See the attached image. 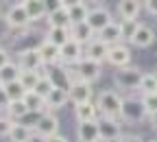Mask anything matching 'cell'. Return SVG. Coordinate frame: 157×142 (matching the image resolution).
<instances>
[{"mask_svg":"<svg viewBox=\"0 0 157 142\" xmlns=\"http://www.w3.org/2000/svg\"><path fill=\"white\" fill-rule=\"evenodd\" d=\"M137 29H140V22H137V20H120V35H122V42H133Z\"/></svg>","mask_w":157,"mask_h":142,"instance_id":"f546056e","label":"cell"},{"mask_svg":"<svg viewBox=\"0 0 157 142\" xmlns=\"http://www.w3.org/2000/svg\"><path fill=\"white\" fill-rule=\"evenodd\" d=\"M70 35L72 39H76V42H81L83 46H87L92 39H96V31L87 24V22H78V24H72L70 26Z\"/></svg>","mask_w":157,"mask_h":142,"instance_id":"e0dca14e","label":"cell"},{"mask_svg":"<svg viewBox=\"0 0 157 142\" xmlns=\"http://www.w3.org/2000/svg\"><path fill=\"white\" fill-rule=\"evenodd\" d=\"M140 101H142L144 109L148 112V116L157 112V92H148V94H142V96H140Z\"/></svg>","mask_w":157,"mask_h":142,"instance_id":"e575fe53","label":"cell"},{"mask_svg":"<svg viewBox=\"0 0 157 142\" xmlns=\"http://www.w3.org/2000/svg\"><path fill=\"white\" fill-rule=\"evenodd\" d=\"M20 72H22V68L17 66V61L7 64L5 68H0V83H9V81L20 79Z\"/></svg>","mask_w":157,"mask_h":142,"instance_id":"4dcf8cb0","label":"cell"},{"mask_svg":"<svg viewBox=\"0 0 157 142\" xmlns=\"http://www.w3.org/2000/svg\"><path fill=\"white\" fill-rule=\"evenodd\" d=\"M20 2H31V0H20Z\"/></svg>","mask_w":157,"mask_h":142,"instance_id":"f6af8a7d","label":"cell"},{"mask_svg":"<svg viewBox=\"0 0 157 142\" xmlns=\"http://www.w3.org/2000/svg\"><path fill=\"white\" fill-rule=\"evenodd\" d=\"M76 138L81 142H96V140H101V136H98V120L78 123L76 125Z\"/></svg>","mask_w":157,"mask_h":142,"instance_id":"9a60e30c","label":"cell"},{"mask_svg":"<svg viewBox=\"0 0 157 142\" xmlns=\"http://www.w3.org/2000/svg\"><path fill=\"white\" fill-rule=\"evenodd\" d=\"M70 37H72L70 26H48V31H46V39L52 42V44H57V46H63Z\"/></svg>","mask_w":157,"mask_h":142,"instance_id":"603a6c76","label":"cell"},{"mask_svg":"<svg viewBox=\"0 0 157 142\" xmlns=\"http://www.w3.org/2000/svg\"><path fill=\"white\" fill-rule=\"evenodd\" d=\"M17 66L22 70H42L44 59L39 55V48H26L17 55Z\"/></svg>","mask_w":157,"mask_h":142,"instance_id":"8fae6325","label":"cell"},{"mask_svg":"<svg viewBox=\"0 0 157 142\" xmlns=\"http://www.w3.org/2000/svg\"><path fill=\"white\" fill-rule=\"evenodd\" d=\"M61 2H63V7H74L78 2H85V0H61Z\"/></svg>","mask_w":157,"mask_h":142,"instance_id":"7bdbcfd3","label":"cell"},{"mask_svg":"<svg viewBox=\"0 0 157 142\" xmlns=\"http://www.w3.org/2000/svg\"><path fill=\"white\" fill-rule=\"evenodd\" d=\"M155 39H157L155 31L151 26H146V24H140V29H137V33H135V37H133L131 44L137 46V48H148V46L155 44Z\"/></svg>","mask_w":157,"mask_h":142,"instance_id":"ffe728a7","label":"cell"},{"mask_svg":"<svg viewBox=\"0 0 157 142\" xmlns=\"http://www.w3.org/2000/svg\"><path fill=\"white\" fill-rule=\"evenodd\" d=\"M24 7H26V11H29L33 22H37V20H42V18L48 15V9H46L44 0H31V2H24Z\"/></svg>","mask_w":157,"mask_h":142,"instance_id":"d4e9b609","label":"cell"},{"mask_svg":"<svg viewBox=\"0 0 157 142\" xmlns=\"http://www.w3.org/2000/svg\"><path fill=\"white\" fill-rule=\"evenodd\" d=\"M118 142H146L144 138H140V136H122Z\"/></svg>","mask_w":157,"mask_h":142,"instance_id":"60d3db41","label":"cell"},{"mask_svg":"<svg viewBox=\"0 0 157 142\" xmlns=\"http://www.w3.org/2000/svg\"><path fill=\"white\" fill-rule=\"evenodd\" d=\"M9 103H11V101H9V96H7V90H5L2 83H0V109H5V112H7Z\"/></svg>","mask_w":157,"mask_h":142,"instance_id":"8d00e7d4","label":"cell"},{"mask_svg":"<svg viewBox=\"0 0 157 142\" xmlns=\"http://www.w3.org/2000/svg\"><path fill=\"white\" fill-rule=\"evenodd\" d=\"M142 5H144V9H146L151 15L157 18V0H142Z\"/></svg>","mask_w":157,"mask_h":142,"instance_id":"74e56055","label":"cell"},{"mask_svg":"<svg viewBox=\"0 0 157 142\" xmlns=\"http://www.w3.org/2000/svg\"><path fill=\"white\" fill-rule=\"evenodd\" d=\"M46 103H48V112H59V109H63L66 103H70L68 90H66V88H55V90L46 96Z\"/></svg>","mask_w":157,"mask_h":142,"instance_id":"ac0fdd59","label":"cell"},{"mask_svg":"<svg viewBox=\"0 0 157 142\" xmlns=\"http://www.w3.org/2000/svg\"><path fill=\"white\" fill-rule=\"evenodd\" d=\"M146 118H148V112L144 109L140 98H124L120 120H124V123H144Z\"/></svg>","mask_w":157,"mask_h":142,"instance_id":"277c9868","label":"cell"},{"mask_svg":"<svg viewBox=\"0 0 157 142\" xmlns=\"http://www.w3.org/2000/svg\"><path fill=\"white\" fill-rule=\"evenodd\" d=\"M98 39H103V42L109 44V46L120 44V42H122V35H120V22H111L109 26H105L101 33H98Z\"/></svg>","mask_w":157,"mask_h":142,"instance_id":"7402d4cb","label":"cell"},{"mask_svg":"<svg viewBox=\"0 0 157 142\" xmlns=\"http://www.w3.org/2000/svg\"><path fill=\"white\" fill-rule=\"evenodd\" d=\"M29 105L24 103V98H20V101H11L9 107H7V116H11L13 120H22L29 116Z\"/></svg>","mask_w":157,"mask_h":142,"instance_id":"4316f807","label":"cell"},{"mask_svg":"<svg viewBox=\"0 0 157 142\" xmlns=\"http://www.w3.org/2000/svg\"><path fill=\"white\" fill-rule=\"evenodd\" d=\"M142 74H144V72H140V68H135V66L116 68V72H113V83L118 85V90H122V92H133V90L140 88Z\"/></svg>","mask_w":157,"mask_h":142,"instance_id":"7a4b0ae2","label":"cell"},{"mask_svg":"<svg viewBox=\"0 0 157 142\" xmlns=\"http://www.w3.org/2000/svg\"><path fill=\"white\" fill-rule=\"evenodd\" d=\"M92 2H103V0H92Z\"/></svg>","mask_w":157,"mask_h":142,"instance_id":"bcb514c9","label":"cell"},{"mask_svg":"<svg viewBox=\"0 0 157 142\" xmlns=\"http://www.w3.org/2000/svg\"><path fill=\"white\" fill-rule=\"evenodd\" d=\"M13 123L15 120L11 116H0V138H9V133L13 129Z\"/></svg>","mask_w":157,"mask_h":142,"instance_id":"d590c367","label":"cell"},{"mask_svg":"<svg viewBox=\"0 0 157 142\" xmlns=\"http://www.w3.org/2000/svg\"><path fill=\"white\" fill-rule=\"evenodd\" d=\"M151 142H157V140H151Z\"/></svg>","mask_w":157,"mask_h":142,"instance_id":"c3c4849f","label":"cell"},{"mask_svg":"<svg viewBox=\"0 0 157 142\" xmlns=\"http://www.w3.org/2000/svg\"><path fill=\"white\" fill-rule=\"evenodd\" d=\"M39 79H42V70H22L20 72V81H22V85L26 90H35Z\"/></svg>","mask_w":157,"mask_h":142,"instance_id":"d6a6232c","label":"cell"},{"mask_svg":"<svg viewBox=\"0 0 157 142\" xmlns=\"http://www.w3.org/2000/svg\"><path fill=\"white\" fill-rule=\"evenodd\" d=\"M55 88H57V85H55V81L50 79V74H42L39 83L35 85V92H37V94H42V96L46 98V96H48V94H50Z\"/></svg>","mask_w":157,"mask_h":142,"instance_id":"836d02e7","label":"cell"},{"mask_svg":"<svg viewBox=\"0 0 157 142\" xmlns=\"http://www.w3.org/2000/svg\"><path fill=\"white\" fill-rule=\"evenodd\" d=\"M48 26H72L70 15H68V7H61V9L48 13Z\"/></svg>","mask_w":157,"mask_h":142,"instance_id":"83f0119b","label":"cell"},{"mask_svg":"<svg viewBox=\"0 0 157 142\" xmlns=\"http://www.w3.org/2000/svg\"><path fill=\"white\" fill-rule=\"evenodd\" d=\"M85 22H87V24L96 31V35H98L105 26H109L113 20H111V13H109L105 7H96V9H90V15H87Z\"/></svg>","mask_w":157,"mask_h":142,"instance_id":"7c38bea8","label":"cell"},{"mask_svg":"<svg viewBox=\"0 0 157 142\" xmlns=\"http://www.w3.org/2000/svg\"><path fill=\"white\" fill-rule=\"evenodd\" d=\"M24 103L29 105V109L31 112H48V103H46V98L42 96V94H37L35 90H29L26 94H24Z\"/></svg>","mask_w":157,"mask_h":142,"instance_id":"cb8c5ba5","label":"cell"},{"mask_svg":"<svg viewBox=\"0 0 157 142\" xmlns=\"http://www.w3.org/2000/svg\"><path fill=\"white\" fill-rule=\"evenodd\" d=\"M5 20H7V24L11 29H24V26H29L33 22L31 15H29V11H26V7H24V2L11 5L9 11H7V15H5Z\"/></svg>","mask_w":157,"mask_h":142,"instance_id":"9c48e42d","label":"cell"},{"mask_svg":"<svg viewBox=\"0 0 157 142\" xmlns=\"http://www.w3.org/2000/svg\"><path fill=\"white\" fill-rule=\"evenodd\" d=\"M44 2H46L48 13H52V11H57V9H61V7H63V2H61V0H44Z\"/></svg>","mask_w":157,"mask_h":142,"instance_id":"f35d334b","label":"cell"},{"mask_svg":"<svg viewBox=\"0 0 157 142\" xmlns=\"http://www.w3.org/2000/svg\"><path fill=\"white\" fill-rule=\"evenodd\" d=\"M83 57H85L83 44L76 42V39H72V37L61 46V64H63V66H76Z\"/></svg>","mask_w":157,"mask_h":142,"instance_id":"ba28073f","label":"cell"},{"mask_svg":"<svg viewBox=\"0 0 157 142\" xmlns=\"http://www.w3.org/2000/svg\"><path fill=\"white\" fill-rule=\"evenodd\" d=\"M37 48H39V55H42V59H44V66H59L61 64V46H57V44L48 42V39H44Z\"/></svg>","mask_w":157,"mask_h":142,"instance_id":"4fadbf2b","label":"cell"},{"mask_svg":"<svg viewBox=\"0 0 157 142\" xmlns=\"http://www.w3.org/2000/svg\"><path fill=\"white\" fill-rule=\"evenodd\" d=\"M148 120H151V127H153V129H157V112H155V114H151V116H148Z\"/></svg>","mask_w":157,"mask_h":142,"instance_id":"ee69618b","label":"cell"},{"mask_svg":"<svg viewBox=\"0 0 157 142\" xmlns=\"http://www.w3.org/2000/svg\"><path fill=\"white\" fill-rule=\"evenodd\" d=\"M140 94H148V92H157V72H144L140 88H137Z\"/></svg>","mask_w":157,"mask_h":142,"instance_id":"1f68e13d","label":"cell"},{"mask_svg":"<svg viewBox=\"0 0 157 142\" xmlns=\"http://www.w3.org/2000/svg\"><path fill=\"white\" fill-rule=\"evenodd\" d=\"M5 90H7V96L9 101H20V98H24V94L29 92L24 85H22V81L15 79V81H9V83H2Z\"/></svg>","mask_w":157,"mask_h":142,"instance_id":"f1b7e54d","label":"cell"},{"mask_svg":"<svg viewBox=\"0 0 157 142\" xmlns=\"http://www.w3.org/2000/svg\"><path fill=\"white\" fill-rule=\"evenodd\" d=\"M98 105L94 101H87V103H81V105H74V116L78 123H85V120H98Z\"/></svg>","mask_w":157,"mask_h":142,"instance_id":"d6986e66","label":"cell"},{"mask_svg":"<svg viewBox=\"0 0 157 142\" xmlns=\"http://www.w3.org/2000/svg\"><path fill=\"white\" fill-rule=\"evenodd\" d=\"M7 64H11V57H9V50L0 48V68H5Z\"/></svg>","mask_w":157,"mask_h":142,"instance_id":"ab89813d","label":"cell"},{"mask_svg":"<svg viewBox=\"0 0 157 142\" xmlns=\"http://www.w3.org/2000/svg\"><path fill=\"white\" fill-rule=\"evenodd\" d=\"M107 64H111L113 68H124L131 64V48L127 44H113L109 48V55H107Z\"/></svg>","mask_w":157,"mask_h":142,"instance_id":"30bf717a","label":"cell"},{"mask_svg":"<svg viewBox=\"0 0 157 142\" xmlns=\"http://www.w3.org/2000/svg\"><path fill=\"white\" fill-rule=\"evenodd\" d=\"M44 142H70L66 136H61V133H55V136H50L48 140H44Z\"/></svg>","mask_w":157,"mask_h":142,"instance_id":"b9f144b4","label":"cell"},{"mask_svg":"<svg viewBox=\"0 0 157 142\" xmlns=\"http://www.w3.org/2000/svg\"><path fill=\"white\" fill-rule=\"evenodd\" d=\"M0 2H5V0H0Z\"/></svg>","mask_w":157,"mask_h":142,"instance_id":"681fc988","label":"cell"},{"mask_svg":"<svg viewBox=\"0 0 157 142\" xmlns=\"http://www.w3.org/2000/svg\"><path fill=\"white\" fill-rule=\"evenodd\" d=\"M142 7V0H118V15L122 20H137Z\"/></svg>","mask_w":157,"mask_h":142,"instance_id":"2e32d148","label":"cell"},{"mask_svg":"<svg viewBox=\"0 0 157 142\" xmlns=\"http://www.w3.org/2000/svg\"><path fill=\"white\" fill-rule=\"evenodd\" d=\"M96 105L101 116H109V118H120L122 114V105H124V98L118 94L116 90H103L96 98Z\"/></svg>","mask_w":157,"mask_h":142,"instance_id":"6da1fadb","label":"cell"},{"mask_svg":"<svg viewBox=\"0 0 157 142\" xmlns=\"http://www.w3.org/2000/svg\"><path fill=\"white\" fill-rule=\"evenodd\" d=\"M92 96H94L92 83H87V81H83V79H74L72 85L68 88V98H70L72 105L87 103V101H92Z\"/></svg>","mask_w":157,"mask_h":142,"instance_id":"8992f818","label":"cell"},{"mask_svg":"<svg viewBox=\"0 0 157 142\" xmlns=\"http://www.w3.org/2000/svg\"><path fill=\"white\" fill-rule=\"evenodd\" d=\"M33 136H35V131H33L31 125H26V123H13V129L9 133V140L11 142H31Z\"/></svg>","mask_w":157,"mask_h":142,"instance_id":"44dd1931","label":"cell"},{"mask_svg":"<svg viewBox=\"0 0 157 142\" xmlns=\"http://www.w3.org/2000/svg\"><path fill=\"white\" fill-rule=\"evenodd\" d=\"M78 142H81V140H78ZM96 142H101V140H96Z\"/></svg>","mask_w":157,"mask_h":142,"instance_id":"7dc6e473","label":"cell"},{"mask_svg":"<svg viewBox=\"0 0 157 142\" xmlns=\"http://www.w3.org/2000/svg\"><path fill=\"white\" fill-rule=\"evenodd\" d=\"M33 131H35V136H37V138L48 140L50 136L59 133V118H57L52 112H44L42 116H39L37 125L33 127Z\"/></svg>","mask_w":157,"mask_h":142,"instance_id":"52a82bcc","label":"cell"},{"mask_svg":"<svg viewBox=\"0 0 157 142\" xmlns=\"http://www.w3.org/2000/svg\"><path fill=\"white\" fill-rule=\"evenodd\" d=\"M122 120L120 118H109V116H101L98 118V136L101 142H118L122 138Z\"/></svg>","mask_w":157,"mask_h":142,"instance_id":"3957f363","label":"cell"},{"mask_svg":"<svg viewBox=\"0 0 157 142\" xmlns=\"http://www.w3.org/2000/svg\"><path fill=\"white\" fill-rule=\"evenodd\" d=\"M109 44H105L103 39H92V42L85 46V57H90V59H94V61H107V55H109Z\"/></svg>","mask_w":157,"mask_h":142,"instance_id":"5bb4252c","label":"cell"},{"mask_svg":"<svg viewBox=\"0 0 157 142\" xmlns=\"http://www.w3.org/2000/svg\"><path fill=\"white\" fill-rule=\"evenodd\" d=\"M103 77V64L101 61H94L90 57H83L81 61L76 64V79H83L87 83H94Z\"/></svg>","mask_w":157,"mask_h":142,"instance_id":"5b68a950","label":"cell"},{"mask_svg":"<svg viewBox=\"0 0 157 142\" xmlns=\"http://www.w3.org/2000/svg\"><path fill=\"white\" fill-rule=\"evenodd\" d=\"M68 15H70V24L85 22L87 15H90V7H87V2H78V5H74V7H68Z\"/></svg>","mask_w":157,"mask_h":142,"instance_id":"484cf974","label":"cell"}]
</instances>
